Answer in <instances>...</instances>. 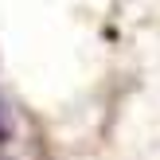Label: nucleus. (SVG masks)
<instances>
[{
	"mask_svg": "<svg viewBox=\"0 0 160 160\" xmlns=\"http://www.w3.org/2000/svg\"><path fill=\"white\" fill-rule=\"evenodd\" d=\"M4 141H12V109L0 98V145H4Z\"/></svg>",
	"mask_w": 160,
	"mask_h": 160,
	"instance_id": "nucleus-1",
	"label": "nucleus"
}]
</instances>
